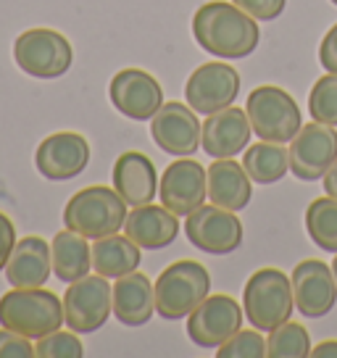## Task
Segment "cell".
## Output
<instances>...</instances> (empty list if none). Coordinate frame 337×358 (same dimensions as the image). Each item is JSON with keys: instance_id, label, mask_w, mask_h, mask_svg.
Masks as SVG:
<instances>
[{"instance_id": "1", "label": "cell", "mask_w": 337, "mask_h": 358, "mask_svg": "<svg viewBox=\"0 0 337 358\" xmlns=\"http://www.w3.org/2000/svg\"><path fill=\"white\" fill-rule=\"evenodd\" d=\"M192 37L206 53L219 58H248L261 43V29L235 3H206L192 16Z\"/></svg>"}, {"instance_id": "2", "label": "cell", "mask_w": 337, "mask_h": 358, "mask_svg": "<svg viewBox=\"0 0 337 358\" xmlns=\"http://www.w3.org/2000/svg\"><path fill=\"white\" fill-rule=\"evenodd\" d=\"M0 324L29 340H40L66 324L64 301L43 287H13L0 298Z\"/></svg>"}, {"instance_id": "3", "label": "cell", "mask_w": 337, "mask_h": 358, "mask_svg": "<svg viewBox=\"0 0 337 358\" xmlns=\"http://www.w3.org/2000/svg\"><path fill=\"white\" fill-rule=\"evenodd\" d=\"M243 311L248 324H253L259 332H271L290 322L295 311L290 277L280 268H259L250 274L243 290Z\"/></svg>"}, {"instance_id": "4", "label": "cell", "mask_w": 337, "mask_h": 358, "mask_svg": "<svg viewBox=\"0 0 337 358\" xmlns=\"http://www.w3.org/2000/svg\"><path fill=\"white\" fill-rule=\"evenodd\" d=\"M156 311L161 319L180 322L190 316L211 292V277L198 261H174L153 282Z\"/></svg>"}, {"instance_id": "5", "label": "cell", "mask_w": 337, "mask_h": 358, "mask_svg": "<svg viewBox=\"0 0 337 358\" xmlns=\"http://www.w3.org/2000/svg\"><path fill=\"white\" fill-rule=\"evenodd\" d=\"M127 222V203L111 187H85L64 208L66 229H74L87 240H98L106 235H116Z\"/></svg>"}, {"instance_id": "6", "label": "cell", "mask_w": 337, "mask_h": 358, "mask_svg": "<svg viewBox=\"0 0 337 358\" xmlns=\"http://www.w3.org/2000/svg\"><path fill=\"white\" fill-rule=\"evenodd\" d=\"M245 113L253 134L266 143H290L303 127L301 108L290 92L274 85H261L248 95Z\"/></svg>"}, {"instance_id": "7", "label": "cell", "mask_w": 337, "mask_h": 358, "mask_svg": "<svg viewBox=\"0 0 337 358\" xmlns=\"http://www.w3.org/2000/svg\"><path fill=\"white\" fill-rule=\"evenodd\" d=\"M13 58L24 74L37 79H56L64 77L71 61H74V50L71 43L56 29H27L16 37L13 43Z\"/></svg>"}, {"instance_id": "8", "label": "cell", "mask_w": 337, "mask_h": 358, "mask_svg": "<svg viewBox=\"0 0 337 358\" xmlns=\"http://www.w3.org/2000/svg\"><path fill=\"white\" fill-rule=\"evenodd\" d=\"M113 311V287L108 285V277H82L69 285L64 295V316L66 327L77 335L98 332Z\"/></svg>"}, {"instance_id": "9", "label": "cell", "mask_w": 337, "mask_h": 358, "mask_svg": "<svg viewBox=\"0 0 337 358\" xmlns=\"http://www.w3.org/2000/svg\"><path fill=\"white\" fill-rule=\"evenodd\" d=\"M185 235L203 253L227 256L243 245V222L235 216V211L211 203L185 216Z\"/></svg>"}, {"instance_id": "10", "label": "cell", "mask_w": 337, "mask_h": 358, "mask_svg": "<svg viewBox=\"0 0 337 358\" xmlns=\"http://www.w3.org/2000/svg\"><path fill=\"white\" fill-rule=\"evenodd\" d=\"M290 171L301 182L324 179L329 166L337 161V132L335 127L322 122L306 124L290 140Z\"/></svg>"}, {"instance_id": "11", "label": "cell", "mask_w": 337, "mask_h": 358, "mask_svg": "<svg viewBox=\"0 0 337 358\" xmlns=\"http://www.w3.org/2000/svg\"><path fill=\"white\" fill-rule=\"evenodd\" d=\"M237 92H240V74L237 69L222 61H211L203 64L190 74L187 87H185V98L195 113H216L224 111L235 103Z\"/></svg>"}, {"instance_id": "12", "label": "cell", "mask_w": 337, "mask_h": 358, "mask_svg": "<svg viewBox=\"0 0 337 358\" xmlns=\"http://www.w3.org/2000/svg\"><path fill=\"white\" fill-rule=\"evenodd\" d=\"M161 206L177 216H190L208 198V169L192 158H180L168 164L158 182Z\"/></svg>"}, {"instance_id": "13", "label": "cell", "mask_w": 337, "mask_h": 358, "mask_svg": "<svg viewBox=\"0 0 337 358\" xmlns=\"http://www.w3.org/2000/svg\"><path fill=\"white\" fill-rule=\"evenodd\" d=\"M243 306L229 295H211L187 316V335L195 345L219 348L243 329Z\"/></svg>"}, {"instance_id": "14", "label": "cell", "mask_w": 337, "mask_h": 358, "mask_svg": "<svg viewBox=\"0 0 337 358\" xmlns=\"http://www.w3.org/2000/svg\"><path fill=\"white\" fill-rule=\"evenodd\" d=\"M108 98L113 108L127 119L148 122L164 106V87L143 69H122L108 85Z\"/></svg>"}, {"instance_id": "15", "label": "cell", "mask_w": 337, "mask_h": 358, "mask_svg": "<svg viewBox=\"0 0 337 358\" xmlns=\"http://www.w3.org/2000/svg\"><path fill=\"white\" fill-rule=\"evenodd\" d=\"M292 295H295V308L303 313L306 319H322L335 308L337 303V280L332 266L324 261H301L292 268Z\"/></svg>"}, {"instance_id": "16", "label": "cell", "mask_w": 337, "mask_h": 358, "mask_svg": "<svg viewBox=\"0 0 337 358\" xmlns=\"http://www.w3.org/2000/svg\"><path fill=\"white\" fill-rule=\"evenodd\" d=\"M34 164L50 182L74 179L90 164V143L79 132H56L40 143Z\"/></svg>"}, {"instance_id": "17", "label": "cell", "mask_w": 337, "mask_h": 358, "mask_svg": "<svg viewBox=\"0 0 337 358\" xmlns=\"http://www.w3.org/2000/svg\"><path fill=\"white\" fill-rule=\"evenodd\" d=\"M150 134L168 156H192L201 148V122L185 103H164L150 119Z\"/></svg>"}, {"instance_id": "18", "label": "cell", "mask_w": 337, "mask_h": 358, "mask_svg": "<svg viewBox=\"0 0 337 358\" xmlns=\"http://www.w3.org/2000/svg\"><path fill=\"white\" fill-rule=\"evenodd\" d=\"M253 137L250 119L243 108H224V111L208 113L201 127V145L206 156L211 158H232L243 153Z\"/></svg>"}, {"instance_id": "19", "label": "cell", "mask_w": 337, "mask_h": 358, "mask_svg": "<svg viewBox=\"0 0 337 358\" xmlns=\"http://www.w3.org/2000/svg\"><path fill=\"white\" fill-rule=\"evenodd\" d=\"M113 190L132 208L153 203L158 192V174L153 161L137 150L122 153L113 164Z\"/></svg>"}, {"instance_id": "20", "label": "cell", "mask_w": 337, "mask_h": 358, "mask_svg": "<svg viewBox=\"0 0 337 358\" xmlns=\"http://www.w3.org/2000/svg\"><path fill=\"white\" fill-rule=\"evenodd\" d=\"M124 232L140 248L161 250L171 245L180 235V216L168 211L166 206H153V203L137 206L132 213H127Z\"/></svg>"}, {"instance_id": "21", "label": "cell", "mask_w": 337, "mask_h": 358, "mask_svg": "<svg viewBox=\"0 0 337 358\" xmlns=\"http://www.w3.org/2000/svg\"><path fill=\"white\" fill-rule=\"evenodd\" d=\"M50 271H53V256L43 237L29 235L16 240V248L6 264V277L11 287H43Z\"/></svg>"}, {"instance_id": "22", "label": "cell", "mask_w": 337, "mask_h": 358, "mask_svg": "<svg viewBox=\"0 0 337 358\" xmlns=\"http://www.w3.org/2000/svg\"><path fill=\"white\" fill-rule=\"evenodd\" d=\"M113 313L127 327H143L156 313V290L143 271H129L113 285Z\"/></svg>"}, {"instance_id": "23", "label": "cell", "mask_w": 337, "mask_h": 358, "mask_svg": "<svg viewBox=\"0 0 337 358\" xmlns=\"http://www.w3.org/2000/svg\"><path fill=\"white\" fill-rule=\"evenodd\" d=\"M250 177L243 164L232 158H214L208 166V201L227 211H243L250 203Z\"/></svg>"}, {"instance_id": "24", "label": "cell", "mask_w": 337, "mask_h": 358, "mask_svg": "<svg viewBox=\"0 0 337 358\" xmlns=\"http://www.w3.org/2000/svg\"><path fill=\"white\" fill-rule=\"evenodd\" d=\"M140 245L135 240H129L127 235H106L98 237L92 245V268L95 274L108 277V280H119L129 271H137L140 266Z\"/></svg>"}, {"instance_id": "25", "label": "cell", "mask_w": 337, "mask_h": 358, "mask_svg": "<svg viewBox=\"0 0 337 358\" xmlns=\"http://www.w3.org/2000/svg\"><path fill=\"white\" fill-rule=\"evenodd\" d=\"M50 256H53V274L69 285L87 277V271L92 268V248L87 245V237L74 229H64L53 237Z\"/></svg>"}, {"instance_id": "26", "label": "cell", "mask_w": 337, "mask_h": 358, "mask_svg": "<svg viewBox=\"0 0 337 358\" xmlns=\"http://www.w3.org/2000/svg\"><path fill=\"white\" fill-rule=\"evenodd\" d=\"M248 177L259 185H274L285 177V171L290 169V156L282 143H266L261 140L259 145H250L243 156Z\"/></svg>"}, {"instance_id": "27", "label": "cell", "mask_w": 337, "mask_h": 358, "mask_svg": "<svg viewBox=\"0 0 337 358\" xmlns=\"http://www.w3.org/2000/svg\"><path fill=\"white\" fill-rule=\"evenodd\" d=\"M308 237L327 253H337V198H316L306 208Z\"/></svg>"}, {"instance_id": "28", "label": "cell", "mask_w": 337, "mask_h": 358, "mask_svg": "<svg viewBox=\"0 0 337 358\" xmlns=\"http://www.w3.org/2000/svg\"><path fill=\"white\" fill-rule=\"evenodd\" d=\"M266 356L271 358H306L311 356V337L303 324L285 322L269 332Z\"/></svg>"}, {"instance_id": "29", "label": "cell", "mask_w": 337, "mask_h": 358, "mask_svg": "<svg viewBox=\"0 0 337 358\" xmlns=\"http://www.w3.org/2000/svg\"><path fill=\"white\" fill-rule=\"evenodd\" d=\"M308 113L314 116V122L337 127V74H324L316 79L308 95Z\"/></svg>"}, {"instance_id": "30", "label": "cell", "mask_w": 337, "mask_h": 358, "mask_svg": "<svg viewBox=\"0 0 337 358\" xmlns=\"http://www.w3.org/2000/svg\"><path fill=\"white\" fill-rule=\"evenodd\" d=\"M266 356V340L256 329H240L224 345L216 348V358H264Z\"/></svg>"}, {"instance_id": "31", "label": "cell", "mask_w": 337, "mask_h": 358, "mask_svg": "<svg viewBox=\"0 0 337 358\" xmlns=\"http://www.w3.org/2000/svg\"><path fill=\"white\" fill-rule=\"evenodd\" d=\"M34 353L40 358H82L85 356V348L79 343L77 332H50V335L40 337Z\"/></svg>"}, {"instance_id": "32", "label": "cell", "mask_w": 337, "mask_h": 358, "mask_svg": "<svg viewBox=\"0 0 337 358\" xmlns=\"http://www.w3.org/2000/svg\"><path fill=\"white\" fill-rule=\"evenodd\" d=\"M237 8H243L248 16H253L256 22H274L282 16L287 0H232Z\"/></svg>"}, {"instance_id": "33", "label": "cell", "mask_w": 337, "mask_h": 358, "mask_svg": "<svg viewBox=\"0 0 337 358\" xmlns=\"http://www.w3.org/2000/svg\"><path fill=\"white\" fill-rule=\"evenodd\" d=\"M34 353L29 337L19 335L13 329H0V358H32Z\"/></svg>"}, {"instance_id": "34", "label": "cell", "mask_w": 337, "mask_h": 358, "mask_svg": "<svg viewBox=\"0 0 337 358\" xmlns=\"http://www.w3.org/2000/svg\"><path fill=\"white\" fill-rule=\"evenodd\" d=\"M13 248H16V227L6 213L0 211V271H6V264L11 258Z\"/></svg>"}, {"instance_id": "35", "label": "cell", "mask_w": 337, "mask_h": 358, "mask_svg": "<svg viewBox=\"0 0 337 358\" xmlns=\"http://www.w3.org/2000/svg\"><path fill=\"white\" fill-rule=\"evenodd\" d=\"M319 61L327 71L337 74V24L324 34V40L319 45Z\"/></svg>"}, {"instance_id": "36", "label": "cell", "mask_w": 337, "mask_h": 358, "mask_svg": "<svg viewBox=\"0 0 337 358\" xmlns=\"http://www.w3.org/2000/svg\"><path fill=\"white\" fill-rule=\"evenodd\" d=\"M314 358H337V340H324L322 345L311 348Z\"/></svg>"}, {"instance_id": "37", "label": "cell", "mask_w": 337, "mask_h": 358, "mask_svg": "<svg viewBox=\"0 0 337 358\" xmlns=\"http://www.w3.org/2000/svg\"><path fill=\"white\" fill-rule=\"evenodd\" d=\"M324 192L329 195V198H337V161L324 174Z\"/></svg>"}, {"instance_id": "38", "label": "cell", "mask_w": 337, "mask_h": 358, "mask_svg": "<svg viewBox=\"0 0 337 358\" xmlns=\"http://www.w3.org/2000/svg\"><path fill=\"white\" fill-rule=\"evenodd\" d=\"M332 271H335V280H337V253H335V261H332Z\"/></svg>"}, {"instance_id": "39", "label": "cell", "mask_w": 337, "mask_h": 358, "mask_svg": "<svg viewBox=\"0 0 337 358\" xmlns=\"http://www.w3.org/2000/svg\"><path fill=\"white\" fill-rule=\"evenodd\" d=\"M332 3H335V6H337V0H332Z\"/></svg>"}]
</instances>
